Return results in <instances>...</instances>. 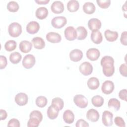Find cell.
Returning a JSON list of instances; mask_svg holds the SVG:
<instances>
[{"instance_id":"obj_1","label":"cell","mask_w":127,"mask_h":127,"mask_svg":"<svg viewBox=\"0 0 127 127\" xmlns=\"http://www.w3.org/2000/svg\"><path fill=\"white\" fill-rule=\"evenodd\" d=\"M100 63L103 74L107 77L112 76L115 72L114 59L110 56H105L102 58Z\"/></svg>"},{"instance_id":"obj_2","label":"cell","mask_w":127,"mask_h":127,"mask_svg":"<svg viewBox=\"0 0 127 127\" xmlns=\"http://www.w3.org/2000/svg\"><path fill=\"white\" fill-rule=\"evenodd\" d=\"M8 33L12 37H18L22 32V27L18 22H12L10 23L8 28Z\"/></svg>"},{"instance_id":"obj_3","label":"cell","mask_w":127,"mask_h":127,"mask_svg":"<svg viewBox=\"0 0 127 127\" xmlns=\"http://www.w3.org/2000/svg\"><path fill=\"white\" fill-rule=\"evenodd\" d=\"M74 104L80 108H86L88 104V100L84 95L77 94L73 98Z\"/></svg>"},{"instance_id":"obj_4","label":"cell","mask_w":127,"mask_h":127,"mask_svg":"<svg viewBox=\"0 0 127 127\" xmlns=\"http://www.w3.org/2000/svg\"><path fill=\"white\" fill-rule=\"evenodd\" d=\"M67 22L66 18L64 16H56L51 20L52 26L57 29H60L65 25Z\"/></svg>"},{"instance_id":"obj_5","label":"cell","mask_w":127,"mask_h":127,"mask_svg":"<svg viewBox=\"0 0 127 127\" xmlns=\"http://www.w3.org/2000/svg\"><path fill=\"white\" fill-rule=\"evenodd\" d=\"M35 58L31 54H28L23 58L22 60V65L26 69L32 68L35 64Z\"/></svg>"},{"instance_id":"obj_6","label":"cell","mask_w":127,"mask_h":127,"mask_svg":"<svg viewBox=\"0 0 127 127\" xmlns=\"http://www.w3.org/2000/svg\"><path fill=\"white\" fill-rule=\"evenodd\" d=\"M79 70L83 75L87 76L92 73L93 71V66L89 62H85L80 65Z\"/></svg>"},{"instance_id":"obj_7","label":"cell","mask_w":127,"mask_h":127,"mask_svg":"<svg viewBox=\"0 0 127 127\" xmlns=\"http://www.w3.org/2000/svg\"><path fill=\"white\" fill-rule=\"evenodd\" d=\"M113 114L109 111H104L102 114V121L103 125L106 127L113 125Z\"/></svg>"},{"instance_id":"obj_8","label":"cell","mask_w":127,"mask_h":127,"mask_svg":"<svg viewBox=\"0 0 127 127\" xmlns=\"http://www.w3.org/2000/svg\"><path fill=\"white\" fill-rule=\"evenodd\" d=\"M64 36L68 41H73L77 38V32L73 26L66 27L64 31Z\"/></svg>"},{"instance_id":"obj_9","label":"cell","mask_w":127,"mask_h":127,"mask_svg":"<svg viewBox=\"0 0 127 127\" xmlns=\"http://www.w3.org/2000/svg\"><path fill=\"white\" fill-rule=\"evenodd\" d=\"M115 86L113 82L111 80H106L102 85L101 90L103 93L105 94H110L113 91Z\"/></svg>"},{"instance_id":"obj_10","label":"cell","mask_w":127,"mask_h":127,"mask_svg":"<svg viewBox=\"0 0 127 127\" xmlns=\"http://www.w3.org/2000/svg\"><path fill=\"white\" fill-rule=\"evenodd\" d=\"M14 100L15 102L18 105L24 106L28 103V97L26 94L20 92L16 95Z\"/></svg>"},{"instance_id":"obj_11","label":"cell","mask_w":127,"mask_h":127,"mask_svg":"<svg viewBox=\"0 0 127 127\" xmlns=\"http://www.w3.org/2000/svg\"><path fill=\"white\" fill-rule=\"evenodd\" d=\"M87 58L92 61H95L98 60L100 55L99 50L96 48L89 49L86 53Z\"/></svg>"},{"instance_id":"obj_12","label":"cell","mask_w":127,"mask_h":127,"mask_svg":"<svg viewBox=\"0 0 127 127\" xmlns=\"http://www.w3.org/2000/svg\"><path fill=\"white\" fill-rule=\"evenodd\" d=\"M51 9L53 13L60 14L64 11V5L62 1L56 0L54 1L51 4Z\"/></svg>"},{"instance_id":"obj_13","label":"cell","mask_w":127,"mask_h":127,"mask_svg":"<svg viewBox=\"0 0 127 127\" xmlns=\"http://www.w3.org/2000/svg\"><path fill=\"white\" fill-rule=\"evenodd\" d=\"M40 29L39 24L35 21H32L29 22L26 26L27 32L31 34H34L38 32Z\"/></svg>"},{"instance_id":"obj_14","label":"cell","mask_w":127,"mask_h":127,"mask_svg":"<svg viewBox=\"0 0 127 127\" xmlns=\"http://www.w3.org/2000/svg\"><path fill=\"white\" fill-rule=\"evenodd\" d=\"M83 57V53L79 49H74L69 53V58L71 61L74 62L80 61Z\"/></svg>"},{"instance_id":"obj_15","label":"cell","mask_w":127,"mask_h":127,"mask_svg":"<svg viewBox=\"0 0 127 127\" xmlns=\"http://www.w3.org/2000/svg\"><path fill=\"white\" fill-rule=\"evenodd\" d=\"M46 37L48 41L52 43H59L62 40L61 36L59 33L54 32L48 33Z\"/></svg>"},{"instance_id":"obj_16","label":"cell","mask_w":127,"mask_h":127,"mask_svg":"<svg viewBox=\"0 0 127 127\" xmlns=\"http://www.w3.org/2000/svg\"><path fill=\"white\" fill-rule=\"evenodd\" d=\"M101 21L98 18H91L88 22V26L89 29L92 31L100 29L101 27Z\"/></svg>"},{"instance_id":"obj_17","label":"cell","mask_w":127,"mask_h":127,"mask_svg":"<svg viewBox=\"0 0 127 127\" xmlns=\"http://www.w3.org/2000/svg\"><path fill=\"white\" fill-rule=\"evenodd\" d=\"M99 117L100 116L98 112L94 109L89 110L86 113L87 119L92 122H96L98 121Z\"/></svg>"},{"instance_id":"obj_18","label":"cell","mask_w":127,"mask_h":127,"mask_svg":"<svg viewBox=\"0 0 127 127\" xmlns=\"http://www.w3.org/2000/svg\"><path fill=\"white\" fill-rule=\"evenodd\" d=\"M63 118L64 122L68 124L73 123L74 120V114L70 110H66L64 112Z\"/></svg>"},{"instance_id":"obj_19","label":"cell","mask_w":127,"mask_h":127,"mask_svg":"<svg viewBox=\"0 0 127 127\" xmlns=\"http://www.w3.org/2000/svg\"><path fill=\"white\" fill-rule=\"evenodd\" d=\"M91 39L93 43L99 44L102 42L103 40L102 33L98 30H93L91 34Z\"/></svg>"},{"instance_id":"obj_20","label":"cell","mask_w":127,"mask_h":127,"mask_svg":"<svg viewBox=\"0 0 127 127\" xmlns=\"http://www.w3.org/2000/svg\"><path fill=\"white\" fill-rule=\"evenodd\" d=\"M32 48V44L27 40L22 41L19 44V49L22 53L29 52Z\"/></svg>"},{"instance_id":"obj_21","label":"cell","mask_w":127,"mask_h":127,"mask_svg":"<svg viewBox=\"0 0 127 127\" xmlns=\"http://www.w3.org/2000/svg\"><path fill=\"white\" fill-rule=\"evenodd\" d=\"M104 35L106 40L109 42H114L118 38V33L117 31H113L109 29L105 30Z\"/></svg>"},{"instance_id":"obj_22","label":"cell","mask_w":127,"mask_h":127,"mask_svg":"<svg viewBox=\"0 0 127 127\" xmlns=\"http://www.w3.org/2000/svg\"><path fill=\"white\" fill-rule=\"evenodd\" d=\"M32 42L34 48L37 49H42L45 46V42L43 39L41 37H34L32 40Z\"/></svg>"},{"instance_id":"obj_23","label":"cell","mask_w":127,"mask_h":127,"mask_svg":"<svg viewBox=\"0 0 127 127\" xmlns=\"http://www.w3.org/2000/svg\"><path fill=\"white\" fill-rule=\"evenodd\" d=\"M87 84L88 87L91 90L97 89L100 85L99 79L95 77H90L87 81Z\"/></svg>"},{"instance_id":"obj_24","label":"cell","mask_w":127,"mask_h":127,"mask_svg":"<svg viewBox=\"0 0 127 127\" xmlns=\"http://www.w3.org/2000/svg\"><path fill=\"white\" fill-rule=\"evenodd\" d=\"M36 16L39 19H43L48 15V10L45 7H40L37 9L35 12Z\"/></svg>"},{"instance_id":"obj_25","label":"cell","mask_w":127,"mask_h":127,"mask_svg":"<svg viewBox=\"0 0 127 127\" xmlns=\"http://www.w3.org/2000/svg\"><path fill=\"white\" fill-rule=\"evenodd\" d=\"M59 110L56 109L53 105H50L47 112V114L48 117L51 120H54L57 118L59 114Z\"/></svg>"},{"instance_id":"obj_26","label":"cell","mask_w":127,"mask_h":127,"mask_svg":"<svg viewBox=\"0 0 127 127\" xmlns=\"http://www.w3.org/2000/svg\"><path fill=\"white\" fill-rule=\"evenodd\" d=\"M96 9L94 4L91 2H86L83 5V11L88 14L93 13Z\"/></svg>"},{"instance_id":"obj_27","label":"cell","mask_w":127,"mask_h":127,"mask_svg":"<svg viewBox=\"0 0 127 127\" xmlns=\"http://www.w3.org/2000/svg\"><path fill=\"white\" fill-rule=\"evenodd\" d=\"M77 39L79 40H82L86 38L87 36V31L83 26H78L76 29Z\"/></svg>"},{"instance_id":"obj_28","label":"cell","mask_w":127,"mask_h":127,"mask_svg":"<svg viewBox=\"0 0 127 127\" xmlns=\"http://www.w3.org/2000/svg\"><path fill=\"white\" fill-rule=\"evenodd\" d=\"M79 7V4L76 0H70L67 3V8L71 12H74L78 10Z\"/></svg>"},{"instance_id":"obj_29","label":"cell","mask_w":127,"mask_h":127,"mask_svg":"<svg viewBox=\"0 0 127 127\" xmlns=\"http://www.w3.org/2000/svg\"><path fill=\"white\" fill-rule=\"evenodd\" d=\"M51 105L60 111L63 109L64 106V102L63 99L61 98L55 97L53 99Z\"/></svg>"},{"instance_id":"obj_30","label":"cell","mask_w":127,"mask_h":127,"mask_svg":"<svg viewBox=\"0 0 127 127\" xmlns=\"http://www.w3.org/2000/svg\"><path fill=\"white\" fill-rule=\"evenodd\" d=\"M108 106L109 108H113L116 111H117L120 108V102L116 98H111L108 101Z\"/></svg>"},{"instance_id":"obj_31","label":"cell","mask_w":127,"mask_h":127,"mask_svg":"<svg viewBox=\"0 0 127 127\" xmlns=\"http://www.w3.org/2000/svg\"><path fill=\"white\" fill-rule=\"evenodd\" d=\"M22 59L21 54L17 52H13L9 56V60L13 64H17L19 63Z\"/></svg>"},{"instance_id":"obj_32","label":"cell","mask_w":127,"mask_h":127,"mask_svg":"<svg viewBox=\"0 0 127 127\" xmlns=\"http://www.w3.org/2000/svg\"><path fill=\"white\" fill-rule=\"evenodd\" d=\"M91 101L94 106L96 107H100L103 105L104 99L101 96L96 95L92 97Z\"/></svg>"},{"instance_id":"obj_33","label":"cell","mask_w":127,"mask_h":127,"mask_svg":"<svg viewBox=\"0 0 127 127\" xmlns=\"http://www.w3.org/2000/svg\"><path fill=\"white\" fill-rule=\"evenodd\" d=\"M36 104L40 108H43L45 107L48 103L47 99L46 97L43 96H38L36 99Z\"/></svg>"},{"instance_id":"obj_34","label":"cell","mask_w":127,"mask_h":127,"mask_svg":"<svg viewBox=\"0 0 127 127\" xmlns=\"http://www.w3.org/2000/svg\"><path fill=\"white\" fill-rule=\"evenodd\" d=\"M17 46L16 42L14 40H8L4 44V48L8 52H11L15 49Z\"/></svg>"},{"instance_id":"obj_35","label":"cell","mask_w":127,"mask_h":127,"mask_svg":"<svg viewBox=\"0 0 127 127\" xmlns=\"http://www.w3.org/2000/svg\"><path fill=\"white\" fill-rule=\"evenodd\" d=\"M7 9L10 12H15L19 9V5L15 1H10L7 4Z\"/></svg>"},{"instance_id":"obj_36","label":"cell","mask_w":127,"mask_h":127,"mask_svg":"<svg viewBox=\"0 0 127 127\" xmlns=\"http://www.w3.org/2000/svg\"><path fill=\"white\" fill-rule=\"evenodd\" d=\"M40 122H41L36 118H30L27 125L28 127H38Z\"/></svg>"},{"instance_id":"obj_37","label":"cell","mask_w":127,"mask_h":127,"mask_svg":"<svg viewBox=\"0 0 127 127\" xmlns=\"http://www.w3.org/2000/svg\"><path fill=\"white\" fill-rule=\"evenodd\" d=\"M96 2L98 5L102 8H107L111 4L110 0H97Z\"/></svg>"},{"instance_id":"obj_38","label":"cell","mask_w":127,"mask_h":127,"mask_svg":"<svg viewBox=\"0 0 127 127\" xmlns=\"http://www.w3.org/2000/svg\"><path fill=\"white\" fill-rule=\"evenodd\" d=\"M30 118H35L38 119L40 122L42 121L43 115L42 113L38 110H34L31 112L29 115Z\"/></svg>"},{"instance_id":"obj_39","label":"cell","mask_w":127,"mask_h":127,"mask_svg":"<svg viewBox=\"0 0 127 127\" xmlns=\"http://www.w3.org/2000/svg\"><path fill=\"white\" fill-rule=\"evenodd\" d=\"M115 124L120 127H125L126 124L123 119L120 117H116L114 119Z\"/></svg>"},{"instance_id":"obj_40","label":"cell","mask_w":127,"mask_h":127,"mask_svg":"<svg viewBox=\"0 0 127 127\" xmlns=\"http://www.w3.org/2000/svg\"><path fill=\"white\" fill-rule=\"evenodd\" d=\"M8 127H19L20 126L19 121L16 119H10L7 124Z\"/></svg>"},{"instance_id":"obj_41","label":"cell","mask_w":127,"mask_h":127,"mask_svg":"<svg viewBox=\"0 0 127 127\" xmlns=\"http://www.w3.org/2000/svg\"><path fill=\"white\" fill-rule=\"evenodd\" d=\"M127 65L126 63L122 64L119 67V71H120L121 74L125 77L127 76Z\"/></svg>"},{"instance_id":"obj_42","label":"cell","mask_w":127,"mask_h":127,"mask_svg":"<svg viewBox=\"0 0 127 127\" xmlns=\"http://www.w3.org/2000/svg\"><path fill=\"white\" fill-rule=\"evenodd\" d=\"M7 64V59L5 56H0V68L1 69L4 68Z\"/></svg>"},{"instance_id":"obj_43","label":"cell","mask_w":127,"mask_h":127,"mask_svg":"<svg viewBox=\"0 0 127 127\" xmlns=\"http://www.w3.org/2000/svg\"><path fill=\"white\" fill-rule=\"evenodd\" d=\"M76 127H88L89 126L88 123L83 119H80L78 120L75 124Z\"/></svg>"},{"instance_id":"obj_44","label":"cell","mask_w":127,"mask_h":127,"mask_svg":"<svg viewBox=\"0 0 127 127\" xmlns=\"http://www.w3.org/2000/svg\"><path fill=\"white\" fill-rule=\"evenodd\" d=\"M127 90L126 89H124L121 90L119 93V98L125 101H127Z\"/></svg>"},{"instance_id":"obj_45","label":"cell","mask_w":127,"mask_h":127,"mask_svg":"<svg viewBox=\"0 0 127 127\" xmlns=\"http://www.w3.org/2000/svg\"><path fill=\"white\" fill-rule=\"evenodd\" d=\"M127 32L126 31H125L122 33L121 38H120L121 43L125 46L127 45Z\"/></svg>"},{"instance_id":"obj_46","label":"cell","mask_w":127,"mask_h":127,"mask_svg":"<svg viewBox=\"0 0 127 127\" xmlns=\"http://www.w3.org/2000/svg\"><path fill=\"white\" fill-rule=\"evenodd\" d=\"M0 120H4L7 116L6 112L3 109L0 110Z\"/></svg>"},{"instance_id":"obj_47","label":"cell","mask_w":127,"mask_h":127,"mask_svg":"<svg viewBox=\"0 0 127 127\" xmlns=\"http://www.w3.org/2000/svg\"><path fill=\"white\" fill-rule=\"evenodd\" d=\"M35 1L38 4H46L50 1V0H35Z\"/></svg>"},{"instance_id":"obj_48","label":"cell","mask_w":127,"mask_h":127,"mask_svg":"<svg viewBox=\"0 0 127 127\" xmlns=\"http://www.w3.org/2000/svg\"><path fill=\"white\" fill-rule=\"evenodd\" d=\"M122 10H124L125 11H127V6H126V2L125 3V4L124 5H123L122 6Z\"/></svg>"}]
</instances>
